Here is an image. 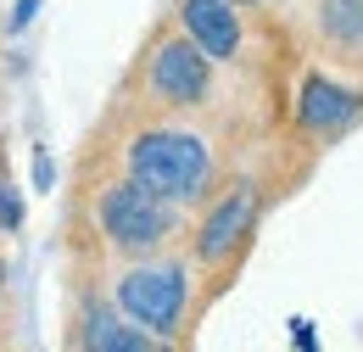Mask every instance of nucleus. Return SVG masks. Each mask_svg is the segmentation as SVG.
Segmentation results:
<instances>
[{
	"label": "nucleus",
	"instance_id": "obj_1",
	"mask_svg": "<svg viewBox=\"0 0 363 352\" xmlns=\"http://www.w3.org/2000/svg\"><path fill=\"white\" fill-rule=\"evenodd\" d=\"M123 157H129V179L168 196L174 207L201 202L213 185V151L196 129H140Z\"/></svg>",
	"mask_w": 363,
	"mask_h": 352
},
{
	"label": "nucleus",
	"instance_id": "obj_2",
	"mask_svg": "<svg viewBox=\"0 0 363 352\" xmlns=\"http://www.w3.org/2000/svg\"><path fill=\"white\" fill-rule=\"evenodd\" d=\"M112 302H118V313H123L129 324H140L145 336L174 341L184 308H190V268H184L179 258H140L135 268L118 274Z\"/></svg>",
	"mask_w": 363,
	"mask_h": 352
},
{
	"label": "nucleus",
	"instance_id": "obj_3",
	"mask_svg": "<svg viewBox=\"0 0 363 352\" xmlns=\"http://www.w3.org/2000/svg\"><path fill=\"white\" fill-rule=\"evenodd\" d=\"M95 224H101V235H106L112 252H123V258H151L157 246L174 241L179 213H174L168 196L145 190L140 179H118V185L101 190V202H95Z\"/></svg>",
	"mask_w": 363,
	"mask_h": 352
},
{
	"label": "nucleus",
	"instance_id": "obj_4",
	"mask_svg": "<svg viewBox=\"0 0 363 352\" xmlns=\"http://www.w3.org/2000/svg\"><path fill=\"white\" fill-rule=\"evenodd\" d=\"M145 95H151V106H168V112L201 106L213 95V56L190 34H168L145 62Z\"/></svg>",
	"mask_w": 363,
	"mask_h": 352
},
{
	"label": "nucleus",
	"instance_id": "obj_5",
	"mask_svg": "<svg viewBox=\"0 0 363 352\" xmlns=\"http://www.w3.org/2000/svg\"><path fill=\"white\" fill-rule=\"evenodd\" d=\"M252 224H257V190L252 185H235L229 196L213 202V213L196 224V241H190V252H196V263L201 268H218L252 235Z\"/></svg>",
	"mask_w": 363,
	"mask_h": 352
},
{
	"label": "nucleus",
	"instance_id": "obj_6",
	"mask_svg": "<svg viewBox=\"0 0 363 352\" xmlns=\"http://www.w3.org/2000/svg\"><path fill=\"white\" fill-rule=\"evenodd\" d=\"M363 112V95L347 84H335L330 73H308L302 79V101H296V118H302V129L308 134H341L347 123H358Z\"/></svg>",
	"mask_w": 363,
	"mask_h": 352
},
{
	"label": "nucleus",
	"instance_id": "obj_7",
	"mask_svg": "<svg viewBox=\"0 0 363 352\" xmlns=\"http://www.w3.org/2000/svg\"><path fill=\"white\" fill-rule=\"evenodd\" d=\"M179 23L213 62L240 56V11H235V0H179Z\"/></svg>",
	"mask_w": 363,
	"mask_h": 352
},
{
	"label": "nucleus",
	"instance_id": "obj_8",
	"mask_svg": "<svg viewBox=\"0 0 363 352\" xmlns=\"http://www.w3.org/2000/svg\"><path fill=\"white\" fill-rule=\"evenodd\" d=\"M84 352H157V336H145L140 324H129L123 313L112 308H84Z\"/></svg>",
	"mask_w": 363,
	"mask_h": 352
},
{
	"label": "nucleus",
	"instance_id": "obj_9",
	"mask_svg": "<svg viewBox=\"0 0 363 352\" xmlns=\"http://www.w3.org/2000/svg\"><path fill=\"white\" fill-rule=\"evenodd\" d=\"M318 28L341 50H363V0H318Z\"/></svg>",
	"mask_w": 363,
	"mask_h": 352
},
{
	"label": "nucleus",
	"instance_id": "obj_10",
	"mask_svg": "<svg viewBox=\"0 0 363 352\" xmlns=\"http://www.w3.org/2000/svg\"><path fill=\"white\" fill-rule=\"evenodd\" d=\"M17 224H23V196H17V185L0 163V229H17Z\"/></svg>",
	"mask_w": 363,
	"mask_h": 352
},
{
	"label": "nucleus",
	"instance_id": "obj_11",
	"mask_svg": "<svg viewBox=\"0 0 363 352\" xmlns=\"http://www.w3.org/2000/svg\"><path fill=\"white\" fill-rule=\"evenodd\" d=\"M34 11H40V0H17V11H11V23H6V28H11V34H23V28L34 23Z\"/></svg>",
	"mask_w": 363,
	"mask_h": 352
},
{
	"label": "nucleus",
	"instance_id": "obj_12",
	"mask_svg": "<svg viewBox=\"0 0 363 352\" xmlns=\"http://www.w3.org/2000/svg\"><path fill=\"white\" fill-rule=\"evenodd\" d=\"M50 179H56V168H50V157L40 151V157H34V185H40V190H50Z\"/></svg>",
	"mask_w": 363,
	"mask_h": 352
},
{
	"label": "nucleus",
	"instance_id": "obj_13",
	"mask_svg": "<svg viewBox=\"0 0 363 352\" xmlns=\"http://www.w3.org/2000/svg\"><path fill=\"white\" fill-rule=\"evenodd\" d=\"M0 280H6V268H0Z\"/></svg>",
	"mask_w": 363,
	"mask_h": 352
}]
</instances>
